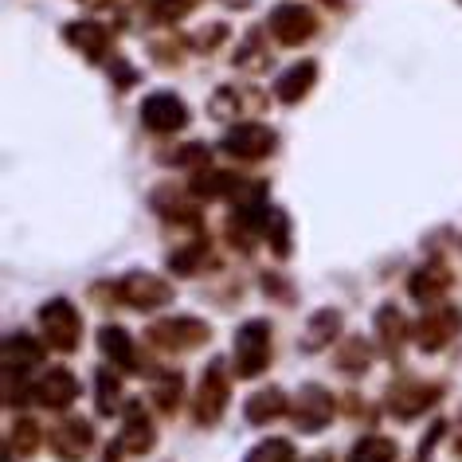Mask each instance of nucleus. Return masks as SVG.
<instances>
[{"label": "nucleus", "mask_w": 462, "mask_h": 462, "mask_svg": "<svg viewBox=\"0 0 462 462\" xmlns=\"http://www.w3.org/2000/svg\"><path fill=\"white\" fill-rule=\"evenodd\" d=\"M153 400L161 411H177V400L184 392V376L177 373V368H161V373H153Z\"/></svg>", "instance_id": "25"}, {"label": "nucleus", "mask_w": 462, "mask_h": 462, "mask_svg": "<svg viewBox=\"0 0 462 462\" xmlns=\"http://www.w3.org/2000/svg\"><path fill=\"white\" fill-rule=\"evenodd\" d=\"M337 333H341V314H337V310H318V314L306 321L302 349H306V353H321V349H329V345L337 341Z\"/></svg>", "instance_id": "19"}, {"label": "nucleus", "mask_w": 462, "mask_h": 462, "mask_svg": "<svg viewBox=\"0 0 462 462\" xmlns=\"http://www.w3.org/2000/svg\"><path fill=\"white\" fill-rule=\"evenodd\" d=\"M40 365H43V345L36 337H28V333L5 337V376H24Z\"/></svg>", "instance_id": "16"}, {"label": "nucleus", "mask_w": 462, "mask_h": 462, "mask_svg": "<svg viewBox=\"0 0 462 462\" xmlns=\"http://www.w3.org/2000/svg\"><path fill=\"white\" fill-rule=\"evenodd\" d=\"M67 43L83 51L87 60L98 63L102 55L110 51V32L102 28V24H71V28H67Z\"/></svg>", "instance_id": "21"}, {"label": "nucleus", "mask_w": 462, "mask_h": 462, "mask_svg": "<svg viewBox=\"0 0 462 462\" xmlns=\"http://www.w3.org/2000/svg\"><path fill=\"white\" fill-rule=\"evenodd\" d=\"M458 329H462V314L455 306H431L427 314L415 321V345H420L423 353H439V349H447L450 341L458 337Z\"/></svg>", "instance_id": "8"}, {"label": "nucleus", "mask_w": 462, "mask_h": 462, "mask_svg": "<svg viewBox=\"0 0 462 462\" xmlns=\"http://www.w3.org/2000/svg\"><path fill=\"white\" fill-rule=\"evenodd\" d=\"M153 208L161 216L169 219V224H200V216H196V208L192 204H184L177 192L172 189H161V192H153Z\"/></svg>", "instance_id": "28"}, {"label": "nucleus", "mask_w": 462, "mask_h": 462, "mask_svg": "<svg viewBox=\"0 0 462 462\" xmlns=\"http://www.w3.org/2000/svg\"><path fill=\"white\" fill-rule=\"evenodd\" d=\"M90 447H95V427H90L87 420H79V415H71V420H63V423L51 427V450H55V458L83 462Z\"/></svg>", "instance_id": "12"}, {"label": "nucleus", "mask_w": 462, "mask_h": 462, "mask_svg": "<svg viewBox=\"0 0 462 462\" xmlns=\"http://www.w3.org/2000/svg\"><path fill=\"white\" fill-rule=\"evenodd\" d=\"M145 337H149V345H157V349H165V353H192V349H200V345H208L212 329H208V321H200V318L180 314V318L153 321Z\"/></svg>", "instance_id": "1"}, {"label": "nucleus", "mask_w": 462, "mask_h": 462, "mask_svg": "<svg viewBox=\"0 0 462 462\" xmlns=\"http://www.w3.org/2000/svg\"><path fill=\"white\" fill-rule=\"evenodd\" d=\"M376 337L384 345L388 356H396L403 349V341H408V321H403L400 306H380L376 310Z\"/></svg>", "instance_id": "20"}, {"label": "nucleus", "mask_w": 462, "mask_h": 462, "mask_svg": "<svg viewBox=\"0 0 462 462\" xmlns=\"http://www.w3.org/2000/svg\"><path fill=\"white\" fill-rule=\"evenodd\" d=\"M271 36L282 43V48H302L306 40L318 36V16L314 8L298 5V0H286L271 13Z\"/></svg>", "instance_id": "6"}, {"label": "nucleus", "mask_w": 462, "mask_h": 462, "mask_svg": "<svg viewBox=\"0 0 462 462\" xmlns=\"http://www.w3.org/2000/svg\"><path fill=\"white\" fill-rule=\"evenodd\" d=\"M114 298H118L122 306L149 314V310H161V306H169V302H172V286L161 279V274L130 271V274H122V279L114 282Z\"/></svg>", "instance_id": "2"}, {"label": "nucleus", "mask_w": 462, "mask_h": 462, "mask_svg": "<svg viewBox=\"0 0 462 462\" xmlns=\"http://www.w3.org/2000/svg\"><path fill=\"white\" fill-rule=\"evenodd\" d=\"M244 462H298L291 439H263Z\"/></svg>", "instance_id": "30"}, {"label": "nucleus", "mask_w": 462, "mask_h": 462, "mask_svg": "<svg viewBox=\"0 0 462 462\" xmlns=\"http://www.w3.org/2000/svg\"><path fill=\"white\" fill-rule=\"evenodd\" d=\"M40 329L48 337V345H55L60 353H75L79 337H83V318H79V310L67 298H51L40 310Z\"/></svg>", "instance_id": "4"}, {"label": "nucleus", "mask_w": 462, "mask_h": 462, "mask_svg": "<svg viewBox=\"0 0 462 462\" xmlns=\"http://www.w3.org/2000/svg\"><path fill=\"white\" fill-rule=\"evenodd\" d=\"M455 450H458V455H462V435H458V443H455Z\"/></svg>", "instance_id": "36"}, {"label": "nucleus", "mask_w": 462, "mask_h": 462, "mask_svg": "<svg viewBox=\"0 0 462 462\" xmlns=\"http://www.w3.org/2000/svg\"><path fill=\"white\" fill-rule=\"evenodd\" d=\"M196 5H200V0H153L149 8H153V16L161 20V24H180Z\"/></svg>", "instance_id": "33"}, {"label": "nucleus", "mask_w": 462, "mask_h": 462, "mask_svg": "<svg viewBox=\"0 0 462 462\" xmlns=\"http://www.w3.org/2000/svg\"><path fill=\"white\" fill-rule=\"evenodd\" d=\"M208 259H212V247H208L204 239H196V244H184L180 251H172L169 267L177 274H200L208 267Z\"/></svg>", "instance_id": "26"}, {"label": "nucleus", "mask_w": 462, "mask_h": 462, "mask_svg": "<svg viewBox=\"0 0 462 462\" xmlns=\"http://www.w3.org/2000/svg\"><path fill=\"white\" fill-rule=\"evenodd\" d=\"M274 145H279V137H274L271 125L263 122H239L231 125V130L224 134V142H219V149H224L227 157L236 161H263L274 153Z\"/></svg>", "instance_id": "5"}, {"label": "nucleus", "mask_w": 462, "mask_h": 462, "mask_svg": "<svg viewBox=\"0 0 462 462\" xmlns=\"http://www.w3.org/2000/svg\"><path fill=\"white\" fill-rule=\"evenodd\" d=\"M286 411H291V400H286L282 388H263V392H255V396L247 400V408H244L247 423H255V427L274 423V420H279V415H286Z\"/></svg>", "instance_id": "18"}, {"label": "nucleus", "mask_w": 462, "mask_h": 462, "mask_svg": "<svg viewBox=\"0 0 462 462\" xmlns=\"http://www.w3.org/2000/svg\"><path fill=\"white\" fill-rule=\"evenodd\" d=\"M267 239H271V247H274V255L279 259H286L291 255V219H286V212L282 208H271L267 212Z\"/></svg>", "instance_id": "29"}, {"label": "nucleus", "mask_w": 462, "mask_h": 462, "mask_svg": "<svg viewBox=\"0 0 462 462\" xmlns=\"http://www.w3.org/2000/svg\"><path fill=\"white\" fill-rule=\"evenodd\" d=\"M368 356H373V353H368V341L349 337V341H345L341 349H337V365H341L349 376H356V373H365V368H368Z\"/></svg>", "instance_id": "31"}, {"label": "nucleus", "mask_w": 462, "mask_h": 462, "mask_svg": "<svg viewBox=\"0 0 462 462\" xmlns=\"http://www.w3.org/2000/svg\"><path fill=\"white\" fill-rule=\"evenodd\" d=\"M251 55H255V71H259V67H267V60H263V55H259V51H251ZM236 63H239V67H244V63L251 67V60H236Z\"/></svg>", "instance_id": "34"}, {"label": "nucleus", "mask_w": 462, "mask_h": 462, "mask_svg": "<svg viewBox=\"0 0 462 462\" xmlns=\"http://www.w3.org/2000/svg\"><path fill=\"white\" fill-rule=\"evenodd\" d=\"M227 396H231V380L224 373V361H212L204 380H200V388H196V400H192L196 423L200 427L219 423V415H224V408H227Z\"/></svg>", "instance_id": "7"}, {"label": "nucleus", "mask_w": 462, "mask_h": 462, "mask_svg": "<svg viewBox=\"0 0 462 462\" xmlns=\"http://www.w3.org/2000/svg\"><path fill=\"white\" fill-rule=\"evenodd\" d=\"M98 345H102V353H106L118 368H130L137 361V356H134V337L122 326H102L98 329Z\"/></svg>", "instance_id": "23"}, {"label": "nucleus", "mask_w": 462, "mask_h": 462, "mask_svg": "<svg viewBox=\"0 0 462 462\" xmlns=\"http://www.w3.org/2000/svg\"><path fill=\"white\" fill-rule=\"evenodd\" d=\"M40 450V423L36 420H16L8 431V455L13 458H32Z\"/></svg>", "instance_id": "27"}, {"label": "nucleus", "mask_w": 462, "mask_h": 462, "mask_svg": "<svg viewBox=\"0 0 462 462\" xmlns=\"http://www.w3.org/2000/svg\"><path fill=\"white\" fill-rule=\"evenodd\" d=\"M291 415H294V423L302 427V431H321V427L337 415V400H333L329 388L306 384L302 392H298V400L291 403Z\"/></svg>", "instance_id": "10"}, {"label": "nucleus", "mask_w": 462, "mask_h": 462, "mask_svg": "<svg viewBox=\"0 0 462 462\" xmlns=\"http://www.w3.org/2000/svg\"><path fill=\"white\" fill-rule=\"evenodd\" d=\"M267 365H271V326L263 318L244 321L236 333V373L255 380L267 373Z\"/></svg>", "instance_id": "3"}, {"label": "nucleus", "mask_w": 462, "mask_h": 462, "mask_svg": "<svg viewBox=\"0 0 462 462\" xmlns=\"http://www.w3.org/2000/svg\"><path fill=\"white\" fill-rule=\"evenodd\" d=\"M192 192L204 196V200L236 196V192H239V177H231V172H219V169H200V172L192 177Z\"/></svg>", "instance_id": "22"}, {"label": "nucleus", "mask_w": 462, "mask_h": 462, "mask_svg": "<svg viewBox=\"0 0 462 462\" xmlns=\"http://www.w3.org/2000/svg\"><path fill=\"white\" fill-rule=\"evenodd\" d=\"M439 396H443V384H427V380H400V384L388 388V411L396 420H415V415L431 411Z\"/></svg>", "instance_id": "9"}, {"label": "nucleus", "mask_w": 462, "mask_h": 462, "mask_svg": "<svg viewBox=\"0 0 462 462\" xmlns=\"http://www.w3.org/2000/svg\"><path fill=\"white\" fill-rule=\"evenodd\" d=\"M310 462H329V455H318V458H310Z\"/></svg>", "instance_id": "35"}, {"label": "nucleus", "mask_w": 462, "mask_h": 462, "mask_svg": "<svg viewBox=\"0 0 462 462\" xmlns=\"http://www.w3.org/2000/svg\"><path fill=\"white\" fill-rule=\"evenodd\" d=\"M396 458H400V447L388 435H365L349 450V462H396Z\"/></svg>", "instance_id": "24"}, {"label": "nucleus", "mask_w": 462, "mask_h": 462, "mask_svg": "<svg viewBox=\"0 0 462 462\" xmlns=\"http://www.w3.org/2000/svg\"><path fill=\"white\" fill-rule=\"evenodd\" d=\"M450 282H455V274L447 271V263H423L420 271L408 279V291H411V298L415 302H423V306H439L447 298V291H450Z\"/></svg>", "instance_id": "14"}, {"label": "nucleus", "mask_w": 462, "mask_h": 462, "mask_svg": "<svg viewBox=\"0 0 462 462\" xmlns=\"http://www.w3.org/2000/svg\"><path fill=\"white\" fill-rule=\"evenodd\" d=\"M314 83H318V63L302 60V63H294L291 71L279 75V83H274V98L286 102V106H294V102H302L310 90H314Z\"/></svg>", "instance_id": "17"}, {"label": "nucleus", "mask_w": 462, "mask_h": 462, "mask_svg": "<svg viewBox=\"0 0 462 462\" xmlns=\"http://www.w3.org/2000/svg\"><path fill=\"white\" fill-rule=\"evenodd\" d=\"M32 400H40L43 408H71L79 400V380L67 368H48L36 384H32Z\"/></svg>", "instance_id": "13"}, {"label": "nucleus", "mask_w": 462, "mask_h": 462, "mask_svg": "<svg viewBox=\"0 0 462 462\" xmlns=\"http://www.w3.org/2000/svg\"><path fill=\"white\" fill-rule=\"evenodd\" d=\"M118 447L125 455H149V450L157 447V431H153V423H149V411L137 400L125 403V427L118 435Z\"/></svg>", "instance_id": "15"}, {"label": "nucleus", "mask_w": 462, "mask_h": 462, "mask_svg": "<svg viewBox=\"0 0 462 462\" xmlns=\"http://www.w3.org/2000/svg\"><path fill=\"white\" fill-rule=\"evenodd\" d=\"M142 122H145V130H153V134H177V130H184V122H189V106H184L172 90H153V95L142 102Z\"/></svg>", "instance_id": "11"}, {"label": "nucleus", "mask_w": 462, "mask_h": 462, "mask_svg": "<svg viewBox=\"0 0 462 462\" xmlns=\"http://www.w3.org/2000/svg\"><path fill=\"white\" fill-rule=\"evenodd\" d=\"M118 396H122L118 368H102V373H98V411L114 415V411H118Z\"/></svg>", "instance_id": "32"}]
</instances>
